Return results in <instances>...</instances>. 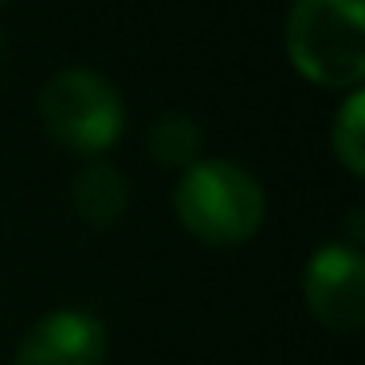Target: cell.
Returning <instances> with one entry per match:
<instances>
[{
  "label": "cell",
  "instance_id": "obj_6",
  "mask_svg": "<svg viewBox=\"0 0 365 365\" xmlns=\"http://www.w3.org/2000/svg\"><path fill=\"white\" fill-rule=\"evenodd\" d=\"M71 200H75V212L83 216L87 224L95 228H110L126 216V205H130V185L110 161H91V165L79 169L71 185Z\"/></svg>",
  "mask_w": 365,
  "mask_h": 365
},
{
  "label": "cell",
  "instance_id": "obj_8",
  "mask_svg": "<svg viewBox=\"0 0 365 365\" xmlns=\"http://www.w3.org/2000/svg\"><path fill=\"white\" fill-rule=\"evenodd\" d=\"M330 145H334L338 165L346 169L349 177L365 173V95H361V87L349 91L346 103H341V110L334 114Z\"/></svg>",
  "mask_w": 365,
  "mask_h": 365
},
{
  "label": "cell",
  "instance_id": "obj_5",
  "mask_svg": "<svg viewBox=\"0 0 365 365\" xmlns=\"http://www.w3.org/2000/svg\"><path fill=\"white\" fill-rule=\"evenodd\" d=\"M110 338L87 310H51L16 346V365H103Z\"/></svg>",
  "mask_w": 365,
  "mask_h": 365
},
{
  "label": "cell",
  "instance_id": "obj_2",
  "mask_svg": "<svg viewBox=\"0 0 365 365\" xmlns=\"http://www.w3.org/2000/svg\"><path fill=\"white\" fill-rule=\"evenodd\" d=\"M173 212L189 236L208 247H240L267 220L263 185L244 165L208 158L185 169L173 192Z\"/></svg>",
  "mask_w": 365,
  "mask_h": 365
},
{
  "label": "cell",
  "instance_id": "obj_7",
  "mask_svg": "<svg viewBox=\"0 0 365 365\" xmlns=\"http://www.w3.org/2000/svg\"><path fill=\"white\" fill-rule=\"evenodd\" d=\"M200 126L189 118V114H177V110H165L153 118L150 126V158L165 169H189L200 161Z\"/></svg>",
  "mask_w": 365,
  "mask_h": 365
},
{
  "label": "cell",
  "instance_id": "obj_4",
  "mask_svg": "<svg viewBox=\"0 0 365 365\" xmlns=\"http://www.w3.org/2000/svg\"><path fill=\"white\" fill-rule=\"evenodd\" d=\"M307 310L330 334H357L365 322V259L349 244H326L302 271Z\"/></svg>",
  "mask_w": 365,
  "mask_h": 365
},
{
  "label": "cell",
  "instance_id": "obj_3",
  "mask_svg": "<svg viewBox=\"0 0 365 365\" xmlns=\"http://www.w3.org/2000/svg\"><path fill=\"white\" fill-rule=\"evenodd\" d=\"M40 122L56 145L83 158H103L126 130V103L106 75L63 67L40 91Z\"/></svg>",
  "mask_w": 365,
  "mask_h": 365
},
{
  "label": "cell",
  "instance_id": "obj_1",
  "mask_svg": "<svg viewBox=\"0 0 365 365\" xmlns=\"http://www.w3.org/2000/svg\"><path fill=\"white\" fill-rule=\"evenodd\" d=\"M287 59L322 91H357L365 79V0H291Z\"/></svg>",
  "mask_w": 365,
  "mask_h": 365
}]
</instances>
